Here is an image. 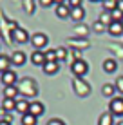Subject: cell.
<instances>
[{
	"instance_id": "cell-1",
	"label": "cell",
	"mask_w": 123,
	"mask_h": 125,
	"mask_svg": "<svg viewBox=\"0 0 123 125\" xmlns=\"http://www.w3.org/2000/svg\"><path fill=\"white\" fill-rule=\"evenodd\" d=\"M71 71H73L74 78H83V76L87 74V71H89V65H87L85 60L78 58V60H74V62H73V65H71Z\"/></svg>"
},
{
	"instance_id": "cell-2",
	"label": "cell",
	"mask_w": 123,
	"mask_h": 125,
	"mask_svg": "<svg viewBox=\"0 0 123 125\" xmlns=\"http://www.w3.org/2000/svg\"><path fill=\"white\" fill-rule=\"evenodd\" d=\"M29 44H33L35 51H42L49 44V38H47V34H44V33H35L31 36V40H29Z\"/></svg>"
},
{
	"instance_id": "cell-3",
	"label": "cell",
	"mask_w": 123,
	"mask_h": 125,
	"mask_svg": "<svg viewBox=\"0 0 123 125\" xmlns=\"http://www.w3.org/2000/svg\"><path fill=\"white\" fill-rule=\"evenodd\" d=\"M109 113L112 116H123V96L112 98L111 105H109Z\"/></svg>"
},
{
	"instance_id": "cell-4",
	"label": "cell",
	"mask_w": 123,
	"mask_h": 125,
	"mask_svg": "<svg viewBox=\"0 0 123 125\" xmlns=\"http://www.w3.org/2000/svg\"><path fill=\"white\" fill-rule=\"evenodd\" d=\"M31 40V36L27 34L24 27H15L13 29V42H16V44H27V42Z\"/></svg>"
},
{
	"instance_id": "cell-5",
	"label": "cell",
	"mask_w": 123,
	"mask_h": 125,
	"mask_svg": "<svg viewBox=\"0 0 123 125\" xmlns=\"http://www.w3.org/2000/svg\"><path fill=\"white\" fill-rule=\"evenodd\" d=\"M45 113V107H44V103L42 102H38V100H35V102H31L29 103V114H33V116H42Z\"/></svg>"
},
{
	"instance_id": "cell-6",
	"label": "cell",
	"mask_w": 123,
	"mask_h": 125,
	"mask_svg": "<svg viewBox=\"0 0 123 125\" xmlns=\"http://www.w3.org/2000/svg\"><path fill=\"white\" fill-rule=\"evenodd\" d=\"M0 80H2L4 87H9V85H15V82H16V73H15V71H11V69H9V71L2 73Z\"/></svg>"
},
{
	"instance_id": "cell-7",
	"label": "cell",
	"mask_w": 123,
	"mask_h": 125,
	"mask_svg": "<svg viewBox=\"0 0 123 125\" xmlns=\"http://www.w3.org/2000/svg\"><path fill=\"white\" fill-rule=\"evenodd\" d=\"M31 63L33 65H44L45 63V53H42V51H33Z\"/></svg>"
},
{
	"instance_id": "cell-8",
	"label": "cell",
	"mask_w": 123,
	"mask_h": 125,
	"mask_svg": "<svg viewBox=\"0 0 123 125\" xmlns=\"http://www.w3.org/2000/svg\"><path fill=\"white\" fill-rule=\"evenodd\" d=\"M56 16L58 18H71V7L67 4H62V6H56Z\"/></svg>"
},
{
	"instance_id": "cell-9",
	"label": "cell",
	"mask_w": 123,
	"mask_h": 125,
	"mask_svg": "<svg viewBox=\"0 0 123 125\" xmlns=\"http://www.w3.org/2000/svg\"><path fill=\"white\" fill-rule=\"evenodd\" d=\"M58 67H60V63H58V62H45L44 65H42V69H44L45 74H56Z\"/></svg>"
},
{
	"instance_id": "cell-10",
	"label": "cell",
	"mask_w": 123,
	"mask_h": 125,
	"mask_svg": "<svg viewBox=\"0 0 123 125\" xmlns=\"http://www.w3.org/2000/svg\"><path fill=\"white\" fill-rule=\"evenodd\" d=\"M71 18H73L74 22H82V20L85 18V9H83V7H74V9H71Z\"/></svg>"
},
{
	"instance_id": "cell-11",
	"label": "cell",
	"mask_w": 123,
	"mask_h": 125,
	"mask_svg": "<svg viewBox=\"0 0 123 125\" xmlns=\"http://www.w3.org/2000/svg\"><path fill=\"white\" fill-rule=\"evenodd\" d=\"M11 63H13V65H24V63H25V53H22V51H16V53H13Z\"/></svg>"
},
{
	"instance_id": "cell-12",
	"label": "cell",
	"mask_w": 123,
	"mask_h": 125,
	"mask_svg": "<svg viewBox=\"0 0 123 125\" xmlns=\"http://www.w3.org/2000/svg\"><path fill=\"white\" fill-rule=\"evenodd\" d=\"M107 29H109V33H111L112 36H120V34H123V24L121 22H112Z\"/></svg>"
},
{
	"instance_id": "cell-13",
	"label": "cell",
	"mask_w": 123,
	"mask_h": 125,
	"mask_svg": "<svg viewBox=\"0 0 123 125\" xmlns=\"http://www.w3.org/2000/svg\"><path fill=\"white\" fill-rule=\"evenodd\" d=\"M16 94H18V87H16V85L4 87V98H7V100H15Z\"/></svg>"
},
{
	"instance_id": "cell-14",
	"label": "cell",
	"mask_w": 123,
	"mask_h": 125,
	"mask_svg": "<svg viewBox=\"0 0 123 125\" xmlns=\"http://www.w3.org/2000/svg\"><path fill=\"white\" fill-rule=\"evenodd\" d=\"M29 103L31 102H27V100H16V109L15 111H18L20 114H27L29 113Z\"/></svg>"
},
{
	"instance_id": "cell-15",
	"label": "cell",
	"mask_w": 123,
	"mask_h": 125,
	"mask_svg": "<svg viewBox=\"0 0 123 125\" xmlns=\"http://www.w3.org/2000/svg\"><path fill=\"white\" fill-rule=\"evenodd\" d=\"M116 67H118V63H116V60H112V58H107L103 62V71L109 73V74H112V73L116 71Z\"/></svg>"
},
{
	"instance_id": "cell-16",
	"label": "cell",
	"mask_w": 123,
	"mask_h": 125,
	"mask_svg": "<svg viewBox=\"0 0 123 125\" xmlns=\"http://www.w3.org/2000/svg\"><path fill=\"white\" fill-rule=\"evenodd\" d=\"M98 125H114V116L111 113H103L98 120Z\"/></svg>"
},
{
	"instance_id": "cell-17",
	"label": "cell",
	"mask_w": 123,
	"mask_h": 125,
	"mask_svg": "<svg viewBox=\"0 0 123 125\" xmlns=\"http://www.w3.org/2000/svg\"><path fill=\"white\" fill-rule=\"evenodd\" d=\"M9 65H11V58L6 54H0V73L9 71Z\"/></svg>"
},
{
	"instance_id": "cell-18",
	"label": "cell",
	"mask_w": 123,
	"mask_h": 125,
	"mask_svg": "<svg viewBox=\"0 0 123 125\" xmlns=\"http://www.w3.org/2000/svg\"><path fill=\"white\" fill-rule=\"evenodd\" d=\"M2 109L6 111V113L15 111L16 109V100H7V98H4V100H2Z\"/></svg>"
},
{
	"instance_id": "cell-19",
	"label": "cell",
	"mask_w": 123,
	"mask_h": 125,
	"mask_svg": "<svg viewBox=\"0 0 123 125\" xmlns=\"http://www.w3.org/2000/svg\"><path fill=\"white\" fill-rule=\"evenodd\" d=\"M114 93H116V85L114 83H105L101 87V94L103 96H114Z\"/></svg>"
},
{
	"instance_id": "cell-20",
	"label": "cell",
	"mask_w": 123,
	"mask_h": 125,
	"mask_svg": "<svg viewBox=\"0 0 123 125\" xmlns=\"http://www.w3.org/2000/svg\"><path fill=\"white\" fill-rule=\"evenodd\" d=\"M100 22L103 24L105 27H109V25L112 24V15H111V13H109V11H103V13H101V15H100Z\"/></svg>"
},
{
	"instance_id": "cell-21",
	"label": "cell",
	"mask_w": 123,
	"mask_h": 125,
	"mask_svg": "<svg viewBox=\"0 0 123 125\" xmlns=\"http://www.w3.org/2000/svg\"><path fill=\"white\" fill-rule=\"evenodd\" d=\"M36 122H38V118L33 116V114H29V113L22 116V125H36Z\"/></svg>"
},
{
	"instance_id": "cell-22",
	"label": "cell",
	"mask_w": 123,
	"mask_h": 125,
	"mask_svg": "<svg viewBox=\"0 0 123 125\" xmlns=\"http://www.w3.org/2000/svg\"><path fill=\"white\" fill-rule=\"evenodd\" d=\"M116 4H118V0H103V9L112 13L114 9H116Z\"/></svg>"
},
{
	"instance_id": "cell-23",
	"label": "cell",
	"mask_w": 123,
	"mask_h": 125,
	"mask_svg": "<svg viewBox=\"0 0 123 125\" xmlns=\"http://www.w3.org/2000/svg\"><path fill=\"white\" fill-rule=\"evenodd\" d=\"M45 62H58V58H56V51H54V49L45 51Z\"/></svg>"
},
{
	"instance_id": "cell-24",
	"label": "cell",
	"mask_w": 123,
	"mask_h": 125,
	"mask_svg": "<svg viewBox=\"0 0 123 125\" xmlns=\"http://www.w3.org/2000/svg\"><path fill=\"white\" fill-rule=\"evenodd\" d=\"M111 15H112V22H123V13L120 9H114Z\"/></svg>"
},
{
	"instance_id": "cell-25",
	"label": "cell",
	"mask_w": 123,
	"mask_h": 125,
	"mask_svg": "<svg viewBox=\"0 0 123 125\" xmlns=\"http://www.w3.org/2000/svg\"><path fill=\"white\" fill-rule=\"evenodd\" d=\"M54 51H56V58H58V62L65 60V56H67V51L63 49V47H58V49H54Z\"/></svg>"
},
{
	"instance_id": "cell-26",
	"label": "cell",
	"mask_w": 123,
	"mask_h": 125,
	"mask_svg": "<svg viewBox=\"0 0 123 125\" xmlns=\"http://www.w3.org/2000/svg\"><path fill=\"white\" fill-rule=\"evenodd\" d=\"M82 2L83 0H67V6L71 9H74V7H82Z\"/></svg>"
},
{
	"instance_id": "cell-27",
	"label": "cell",
	"mask_w": 123,
	"mask_h": 125,
	"mask_svg": "<svg viewBox=\"0 0 123 125\" xmlns=\"http://www.w3.org/2000/svg\"><path fill=\"white\" fill-rule=\"evenodd\" d=\"M114 85H116V91H120V93L123 94V76H120V78L116 80V83H114Z\"/></svg>"
},
{
	"instance_id": "cell-28",
	"label": "cell",
	"mask_w": 123,
	"mask_h": 125,
	"mask_svg": "<svg viewBox=\"0 0 123 125\" xmlns=\"http://www.w3.org/2000/svg\"><path fill=\"white\" fill-rule=\"evenodd\" d=\"M47 125H65V122L60 120V118H53V120H49V122H47Z\"/></svg>"
},
{
	"instance_id": "cell-29",
	"label": "cell",
	"mask_w": 123,
	"mask_h": 125,
	"mask_svg": "<svg viewBox=\"0 0 123 125\" xmlns=\"http://www.w3.org/2000/svg\"><path fill=\"white\" fill-rule=\"evenodd\" d=\"M54 4V0H40V6L42 7H51Z\"/></svg>"
},
{
	"instance_id": "cell-30",
	"label": "cell",
	"mask_w": 123,
	"mask_h": 125,
	"mask_svg": "<svg viewBox=\"0 0 123 125\" xmlns=\"http://www.w3.org/2000/svg\"><path fill=\"white\" fill-rule=\"evenodd\" d=\"M103 27H105V25H103V24H101V22H100V20H98V22H96V24H94V31H98V33H101V31H103Z\"/></svg>"
},
{
	"instance_id": "cell-31",
	"label": "cell",
	"mask_w": 123,
	"mask_h": 125,
	"mask_svg": "<svg viewBox=\"0 0 123 125\" xmlns=\"http://www.w3.org/2000/svg\"><path fill=\"white\" fill-rule=\"evenodd\" d=\"M116 9H120L123 13V0H118V4H116Z\"/></svg>"
},
{
	"instance_id": "cell-32",
	"label": "cell",
	"mask_w": 123,
	"mask_h": 125,
	"mask_svg": "<svg viewBox=\"0 0 123 125\" xmlns=\"http://www.w3.org/2000/svg\"><path fill=\"white\" fill-rule=\"evenodd\" d=\"M67 0H54V4H56V6H62V4H65Z\"/></svg>"
},
{
	"instance_id": "cell-33",
	"label": "cell",
	"mask_w": 123,
	"mask_h": 125,
	"mask_svg": "<svg viewBox=\"0 0 123 125\" xmlns=\"http://www.w3.org/2000/svg\"><path fill=\"white\" fill-rule=\"evenodd\" d=\"M0 125H11V122H7V120H0Z\"/></svg>"
},
{
	"instance_id": "cell-34",
	"label": "cell",
	"mask_w": 123,
	"mask_h": 125,
	"mask_svg": "<svg viewBox=\"0 0 123 125\" xmlns=\"http://www.w3.org/2000/svg\"><path fill=\"white\" fill-rule=\"evenodd\" d=\"M91 2H100V0H91ZM101 2H103V0H101Z\"/></svg>"
},
{
	"instance_id": "cell-35",
	"label": "cell",
	"mask_w": 123,
	"mask_h": 125,
	"mask_svg": "<svg viewBox=\"0 0 123 125\" xmlns=\"http://www.w3.org/2000/svg\"><path fill=\"white\" fill-rule=\"evenodd\" d=\"M118 125H123V122H120V123H118Z\"/></svg>"
},
{
	"instance_id": "cell-36",
	"label": "cell",
	"mask_w": 123,
	"mask_h": 125,
	"mask_svg": "<svg viewBox=\"0 0 123 125\" xmlns=\"http://www.w3.org/2000/svg\"><path fill=\"white\" fill-rule=\"evenodd\" d=\"M121 24H123V22H121Z\"/></svg>"
}]
</instances>
